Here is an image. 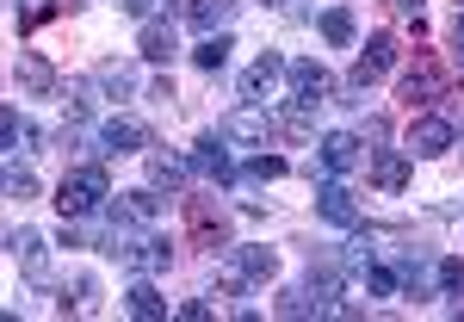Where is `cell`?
Instances as JSON below:
<instances>
[{"label":"cell","instance_id":"obj_6","mask_svg":"<svg viewBox=\"0 0 464 322\" xmlns=\"http://www.w3.org/2000/svg\"><path fill=\"white\" fill-rule=\"evenodd\" d=\"M391 63H396V37L391 32H372V37H365V50H359V63H353V87L365 93L378 74H391Z\"/></svg>","mask_w":464,"mask_h":322},{"label":"cell","instance_id":"obj_20","mask_svg":"<svg viewBox=\"0 0 464 322\" xmlns=\"http://www.w3.org/2000/svg\"><path fill=\"white\" fill-rule=\"evenodd\" d=\"M124 310H130V317H143V322H161V317H168V298L149 286V279H137V286L124 291Z\"/></svg>","mask_w":464,"mask_h":322},{"label":"cell","instance_id":"obj_3","mask_svg":"<svg viewBox=\"0 0 464 322\" xmlns=\"http://www.w3.org/2000/svg\"><path fill=\"white\" fill-rule=\"evenodd\" d=\"M186 236H192V249L217 254L223 242H229V217L217 211L211 199H186Z\"/></svg>","mask_w":464,"mask_h":322},{"label":"cell","instance_id":"obj_12","mask_svg":"<svg viewBox=\"0 0 464 322\" xmlns=\"http://www.w3.org/2000/svg\"><path fill=\"white\" fill-rule=\"evenodd\" d=\"M6 254L25 260L32 279H50V260H44V236H37V229H6Z\"/></svg>","mask_w":464,"mask_h":322},{"label":"cell","instance_id":"obj_7","mask_svg":"<svg viewBox=\"0 0 464 322\" xmlns=\"http://www.w3.org/2000/svg\"><path fill=\"white\" fill-rule=\"evenodd\" d=\"M100 149L106 155H137V149H155V131L137 124V118H106L100 124Z\"/></svg>","mask_w":464,"mask_h":322},{"label":"cell","instance_id":"obj_33","mask_svg":"<svg viewBox=\"0 0 464 322\" xmlns=\"http://www.w3.org/2000/svg\"><path fill=\"white\" fill-rule=\"evenodd\" d=\"M87 0H44V19H63V13H81Z\"/></svg>","mask_w":464,"mask_h":322},{"label":"cell","instance_id":"obj_4","mask_svg":"<svg viewBox=\"0 0 464 322\" xmlns=\"http://www.w3.org/2000/svg\"><path fill=\"white\" fill-rule=\"evenodd\" d=\"M192 174L217 180V186H236V155H229V137L223 131H205L192 143Z\"/></svg>","mask_w":464,"mask_h":322},{"label":"cell","instance_id":"obj_26","mask_svg":"<svg viewBox=\"0 0 464 322\" xmlns=\"http://www.w3.org/2000/svg\"><path fill=\"white\" fill-rule=\"evenodd\" d=\"M93 81H100L106 93H137V69H130V63H100Z\"/></svg>","mask_w":464,"mask_h":322},{"label":"cell","instance_id":"obj_9","mask_svg":"<svg viewBox=\"0 0 464 322\" xmlns=\"http://www.w3.org/2000/svg\"><path fill=\"white\" fill-rule=\"evenodd\" d=\"M316 211H322V223H334V229H359V199L341 186V180H328L316 192Z\"/></svg>","mask_w":464,"mask_h":322},{"label":"cell","instance_id":"obj_36","mask_svg":"<svg viewBox=\"0 0 464 322\" xmlns=\"http://www.w3.org/2000/svg\"><path fill=\"white\" fill-rule=\"evenodd\" d=\"M384 6H396V13H415V6H421V0H384Z\"/></svg>","mask_w":464,"mask_h":322},{"label":"cell","instance_id":"obj_10","mask_svg":"<svg viewBox=\"0 0 464 322\" xmlns=\"http://www.w3.org/2000/svg\"><path fill=\"white\" fill-rule=\"evenodd\" d=\"M217 131H223L229 143H266V137H273V118H266L260 106H242V112H229Z\"/></svg>","mask_w":464,"mask_h":322},{"label":"cell","instance_id":"obj_1","mask_svg":"<svg viewBox=\"0 0 464 322\" xmlns=\"http://www.w3.org/2000/svg\"><path fill=\"white\" fill-rule=\"evenodd\" d=\"M106 168H74V174H63V186H56V211L63 217H93L100 205H106Z\"/></svg>","mask_w":464,"mask_h":322},{"label":"cell","instance_id":"obj_8","mask_svg":"<svg viewBox=\"0 0 464 322\" xmlns=\"http://www.w3.org/2000/svg\"><path fill=\"white\" fill-rule=\"evenodd\" d=\"M285 81H291V93L310 100V106H322V100L334 93V74L322 69V63H310V56H304V63H285Z\"/></svg>","mask_w":464,"mask_h":322},{"label":"cell","instance_id":"obj_22","mask_svg":"<svg viewBox=\"0 0 464 322\" xmlns=\"http://www.w3.org/2000/svg\"><path fill=\"white\" fill-rule=\"evenodd\" d=\"M285 174H291L285 155H266V149H260V155H254V161H248L236 180H242V186H266V180H285Z\"/></svg>","mask_w":464,"mask_h":322},{"label":"cell","instance_id":"obj_11","mask_svg":"<svg viewBox=\"0 0 464 322\" xmlns=\"http://www.w3.org/2000/svg\"><path fill=\"white\" fill-rule=\"evenodd\" d=\"M316 149H322V168H328L334 180L359 168V137H353V131H328V137H322Z\"/></svg>","mask_w":464,"mask_h":322},{"label":"cell","instance_id":"obj_35","mask_svg":"<svg viewBox=\"0 0 464 322\" xmlns=\"http://www.w3.org/2000/svg\"><path fill=\"white\" fill-rule=\"evenodd\" d=\"M452 50H464V6H459V19H452Z\"/></svg>","mask_w":464,"mask_h":322},{"label":"cell","instance_id":"obj_17","mask_svg":"<svg viewBox=\"0 0 464 322\" xmlns=\"http://www.w3.org/2000/svg\"><path fill=\"white\" fill-rule=\"evenodd\" d=\"M13 81H19L25 93H37V100H44V93H56V69H50L44 56H19V63H13Z\"/></svg>","mask_w":464,"mask_h":322},{"label":"cell","instance_id":"obj_34","mask_svg":"<svg viewBox=\"0 0 464 322\" xmlns=\"http://www.w3.org/2000/svg\"><path fill=\"white\" fill-rule=\"evenodd\" d=\"M179 317H186V322H205V317H211V304H205V298H192V304H179Z\"/></svg>","mask_w":464,"mask_h":322},{"label":"cell","instance_id":"obj_27","mask_svg":"<svg viewBox=\"0 0 464 322\" xmlns=\"http://www.w3.org/2000/svg\"><path fill=\"white\" fill-rule=\"evenodd\" d=\"M93 304H100V279H93V273H74V298H63V304H56V310H63V317H81V310H93Z\"/></svg>","mask_w":464,"mask_h":322},{"label":"cell","instance_id":"obj_21","mask_svg":"<svg viewBox=\"0 0 464 322\" xmlns=\"http://www.w3.org/2000/svg\"><path fill=\"white\" fill-rule=\"evenodd\" d=\"M229 13H236V0H186V19H192L198 32H223Z\"/></svg>","mask_w":464,"mask_h":322},{"label":"cell","instance_id":"obj_14","mask_svg":"<svg viewBox=\"0 0 464 322\" xmlns=\"http://www.w3.org/2000/svg\"><path fill=\"white\" fill-rule=\"evenodd\" d=\"M149 180H155L161 192H186L192 161H179V155H168V149H155V155H149Z\"/></svg>","mask_w":464,"mask_h":322},{"label":"cell","instance_id":"obj_37","mask_svg":"<svg viewBox=\"0 0 464 322\" xmlns=\"http://www.w3.org/2000/svg\"><path fill=\"white\" fill-rule=\"evenodd\" d=\"M459 137H464V131H459Z\"/></svg>","mask_w":464,"mask_h":322},{"label":"cell","instance_id":"obj_23","mask_svg":"<svg viewBox=\"0 0 464 322\" xmlns=\"http://www.w3.org/2000/svg\"><path fill=\"white\" fill-rule=\"evenodd\" d=\"M93 87H100V81H69V87H63V112H69V124H87V118H93Z\"/></svg>","mask_w":464,"mask_h":322},{"label":"cell","instance_id":"obj_15","mask_svg":"<svg viewBox=\"0 0 464 322\" xmlns=\"http://www.w3.org/2000/svg\"><path fill=\"white\" fill-rule=\"evenodd\" d=\"M229 267H236L248 286H260V279L279 273V254H273V249H236V254H229Z\"/></svg>","mask_w":464,"mask_h":322},{"label":"cell","instance_id":"obj_25","mask_svg":"<svg viewBox=\"0 0 464 322\" xmlns=\"http://www.w3.org/2000/svg\"><path fill=\"white\" fill-rule=\"evenodd\" d=\"M316 25H322V37H328L334 50H347V44H353V32H359V25H353V13H347V6H328V13H322Z\"/></svg>","mask_w":464,"mask_h":322},{"label":"cell","instance_id":"obj_13","mask_svg":"<svg viewBox=\"0 0 464 322\" xmlns=\"http://www.w3.org/2000/svg\"><path fill=\"white\" fill-rule=\"evenodd\" d=\"M279 74H285V63H279V56H260V63L242 74V100H248V106H266V93L279 87Z\"/></svg>","mask_w":464,"mask_h":322},{"label":"cell","instance_id":"obj_28","mask_svg":"<svg viewBox=\"0 0 464 322\" xmlns=\"http://www.w3.org/2000/svg\"><path fill=\"white\" fill-rule=\"evenodd\" d=\"M6 199H19V205H25V199H37V174H32V168L6 161Z\"/></svg>","mask_w":464,"mask_h":322},{"label":"cell","instance_id":"obj_2","mask_svg":"<svg viewBox=\"0 0 464 322\" xmlns=\"http://www.w3.org/2000/svg\"><path fill=\"white\" fill-rule=\"evenodd\" d=\"M440 87H446L440 56H433V50H415V63H409V69H402V81H396V100L415 112V106H433V100H440Z\"/></svg>","mask_w":464,"mask_h":322},{"label":"cell","instance_id":"obj_30","mask_svg":"<svg viewBox=\"0 0 464 322\" xmlns=\"http://www.w3.org/2000/svg\"><path fill=\"white\" fill-rule=\"evenodd\" d=\"M440 291H446L452 304L464 298V260H440Z\"/></svg>","mask_w":464,"mask_h":322},{"label":"cell","instance_id":"obj_18","mask_svg":"<svg viewBox=\"0 0 464 322\" xmlns=\"http://www.w3.org/2000/svg\"><path fill=\"white\" fill-rule=\"evenodd\" d=\"M155 211H161V199H155L149 186H137V192H118V205H111V223H149Z\"/></svg>","mask_w":464,"mask_h":322},{"label":"cell","instance_id":"obj_29","mask_svg":"<svg viewBox=\"0 0 464 322\" xmlns=\"http://www.w3.org/2000/svg\"><path fill=\"white\" fill-rule=\"evenodd\" d=\"M359 273H365V291H372V298H396V273L391 267H378V260H365V267H359Z\"/></svg>","mask_w":464,"mask_h":322},{"label":"cell","instance_id":"obj_19","mask_svg":"<svg viewBox=\"0 0 464 322\" xmlns=\"http://www.w3.org/2000/svg\"><path fill=\"white\" fill-rule=\"evenodd\" d=\"M372 180H378L384 192H402V186H409V155H396V149H378V155H372Z\"/></svg>","mask_w":464,"mask_h":322},{"label":"cell","instance_id":"obj_24","mask_svg":"<svg viewBox=\"0 0 464 322\" xmlns=\"http://www.w3.org/2000/svg\"><path fill=\"white\" fill-rule=\"evenodd\" d=\"M229 50H236V44H229V32H205V44L192 50V63H198L205 74H217L223 63H229Z\"/></svg>","mask_w":464,"mask_h":322},{"label":"cell","instance_id":"obj_32","mask_svg":"<svg viewBox=\"0 0 464 322\" xmlns=\"http://www.w3.org/2000/svg\"><path fill=\"white\" fill-rule=\"evenodd\" d=\"M19 131H25V118H19V106H6V112H0V143L19 149Z\"/></svg>","mask_w":464,"mask_h":322},{"label":"cell","instance_id":"obj_31","mask_svg":"<svg viewBox=\"0 0 464 322\" xmlns=\"http://www.w3.org/2000/svg\"><path fill=\"white\" fill-rule=\"evenodd\" d=\"M130 19H155V13H174V0H118Z\"/></svg>","mask_w":464,"mask_h":322},{"label":"cell","instance_id":"obj_16","mask_svg":"<svg viewBox=\"0 0 464 322\" xmlns=\"http://www.w3.org/2000/svg\"><path fill=\"white\" fill-rule=\"evenodd\" d=\"M137 50H143L149 63H174V25H161V19H143V32H137Z\"/></svg>","mask_w":464,"mask_h":322},{"label":"cell","instance_id":"obj_5","mask_svg":"<svg viewBox=\"0 0 464 322\" xmlns=\"http://www.w3.org/2000/svg\"><path fill=\"white\" fill-rule=\"evenodd\" d=\"M452 143H459V124H452V118H433V112H421V118L409 124V155H421V161L446 155Z\"/></svg>","mask_w":464,"mask_h":322}]
</instances>
